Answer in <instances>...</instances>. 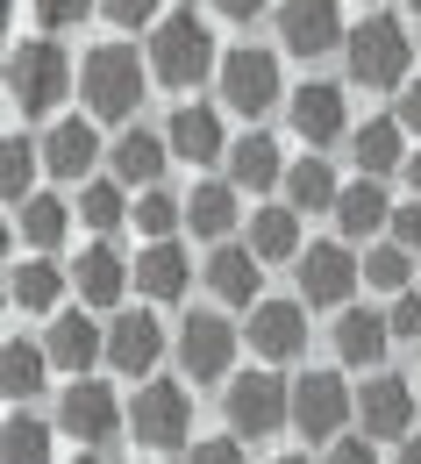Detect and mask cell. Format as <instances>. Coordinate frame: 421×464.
I'll list each match as a JSON object with an SVG mask.
<instances>
[{
	"instance_id": "cell-1",
	"label": "cell",
	"mask_w": 421,
	"mask_h": 464,
	"mask_svg": "<svg viewBox=\"0 0 421 464\" xmlns=\"http://www.w3.org/2000/svg\"><path fill=\"white\" fill-rule=\"evenodd\" d=\"M150 72L165 79V86H200L207 72H222V58H215V29L186 7V14H165L158 29H150Z\"/></svg>"
},
{
	"instance_id": "cell-2",
	"label": "cell",
	"mask_w": 421,
	"mask_h": 464,
	"mask_svg": "<svg viewBox=\"0 0 421 464\" xmlns=\"http://www.w3.org/2000/svg\"><path fill=\"white\" fill-rule=\"evenodd\" d=\"M343 58H350V79H358V86L386 93V86H400V79H407L415 44H407V29H400L393 14H364L358 29L343 36Z\"/></svg>"
},
{
	"instance_id": "cell-3",
	"label": "cell",
	"mask_w": 421,
	"mask_h": 464,
	"mask_svg": "<svg viewBox=\"0 0 421 464\" xmlns=\"http://www.w3.org/2000/svg\"><path fill=\"white\" fill-rule=\"evenodd\" d=\"M64 86H72V58H64L58 44L29 36V44L7 51V101H14L22 115H51L64 101Z\"/></svg>"
},
{
	"instance_id": "cell-4",
	"label": "cell",
	"mask_w": 421,
	"mask_h": 464,
	"mask_svg": "<svg viewBox=\"0 0 421 464\" xmlns=\"http://www.w3.org/2000/svg\"><path fill=\"white\" fill-rule=\"evenodd\" d=\"M79 86H86V108L100 121H129L136 101H143V64H136L129 44H100V51H86V64H79Z\"/></svg>"
},
{
	"instance_id": "cell-5",
	"label": "cell",
	"mask_w": 421,
	"mask_h": 464,
	"mask_svg": "<svg viewBox=\"0 0 421 464\" xmlns=\"http://www.w3.org/2000/svg\"><path fill=\"white\" fill-rule=\"evenodd\" d=\"M222 101L236 108L243 121H257V115H272L279 108V58L272 51H229L222 58Z\"/></svg>"
},
{
	"instance_id": "cell-6",
	"label": "cell",
	"mask_w": 421,
	"mask_h": 464,
	"mask_svg": "<svg viewBox=\"0 0 421 464\" xmlns=\"http://www.w3.org/2000/svg\"><path fill=\"white\" fill-rule=\"evenodd\" d=\"M129 429H136V443H150V450H172V443H186V429H193V401H186V386H165V379L136 386Z\"/></svg>"
},
{
	"instance_id": "cell-7",
	"label": "cell",
	"mask_w": 421,
	"mask_h": 464,
	"mask_svg": "<svg viewBox=\"0 0 421 464\" xmlns=\"http://www.w3.org/2000/svg\"><path fill=\"white\" fill-rule=\"evenodd\" d=\"M286 421H293L286 379H272V372H243L236 386H229V429H236V436H272V429H286Z\"/></svg>"
},
{
	"instance_id": "cell-8",
	"label": "cell",
	"mask_w": 421,
	"mask_h": 464,
	"mask_svg": "<svg viewBox=\"0 0 421 464\" xmlns=\"http://www.w3.org/2000/svg\"><path fill=\"white\" fill-rule=\"evenodd\" d=\"M279 44H286L293 58L343 51V7H336V0H279Z\"/></svg>"
},
{
	"instance_id": "cell-9",
	"label": "cell",
	"mask_w": 421,
	"mask_h": 464,
	"mask_svg": "<svg viewBox=\"0 0 421 464\" xmlns=\"http://www.w3.org/2000/svg\"><path fill=\"white\" fill-rule=\"evenodd\" d=\"M350 386L336 379V372H307V379H293V429H301L307 443H329L343 421H350Z\"/></svg>"
},
{
	"instance_id": "cell-10",
	"label": "cell",
	"mask_w": 421,
	"mask_h": 464,
	"mask_svg": "<svg viewBox=\"0 0 421 464\" xmlns=\"http://www.w3.org/2000/svg\"><path fill=\"white\" fill-rule=\"evenodd\" d=\"M58 429L72 436V443H115V429H121V407H115V393L100 386V379H72L64 386V401H58Z\"/></svg>"
},
{
	"instance_id": "cell-11",
	"label": "cell",
	"mask_w": 421,
	"mask_h": 464,
	"mask_svg": "<svg viewBox=\"0 0 421 464\" xmlns=\"http://www.w3.org/2000/svg\"><path fill=\"white\" fill-rule=\"evenodd\" d=\"M293 279H301V300H307V307H343L350 286L364 279V265L343 250V243H307Z\"/></svg>"
},
{
	"instance_id": "cell-12",
	"label": "cell",
	"mask_w": 421,
	"mask_h": 464,
	"mask_svg": "<svg viewBox=\"0 0 421 464\" xmlns=\"http://www.w3.org/2000/svg\"><path fill=\"white\" fill-rule=\"evenodd\" d=\"M358 421L371 443H393V436H407L415 429V393H407V379H393V372H371L358 386Z\"/></svg>"
},
{
	"instance_id": "cell-13",
	"label": "cell",
	"mask_w": 421,
	"mask_h": 464,
	"mask_svg": "<svg viewBox=\"0 0 421 464\" xmlns=\"http://www.w3.org/2000/svg\"><path fill=\"white\" fill-rule=\"evenodd\" d=\"M179 364H186V379H222L229 364H236V329L222 322V314H186L179 322Z\"/></svg>"
},
{
	"instance_id": "cell-14",
	"label": "cell",
	"mask_w": 421,
	"mask_h": 464,
	"mask_svg": "<svg viewBox=\"0 0 421 464\" xmlns=\"http://www.w3.org/2000/svg\"><path fill=\"white\" fill-rule=\"evenodd\" d=\"M250 350L272 357V364L301 357L307 350V300H257L250 307Z\"/></svg>"
},
{
	"instance_id": "cell-15",
	"label": "cell",
	"mask_w": 421,
	"mask_h": 464,
	"mask_svg": "<svg viewBox=\"0 0 421 464\" xmlns=\"http://www.w3.org/2000/svg\"><path fill=\"white\" fill-rule=\"evenodd\" d=\"M158 357H165L158 314H115V322H108V364H115L121 379H150Z\"/></svg>"
},
{
	"instance_id": "cell-16",
	"label": "cell",
	"mask_w": 421,
	"mask_h": 464,
	"mask_svg": "<svg viewBox=\"0 0 421 464\" xmlns=\"http://www.w3.org/2000/svg\"><path fill=\"white\" fill-rule=\"evenodd\" d=\"M165 136H172V158H186V165H215V158H229L222 115H215L207 101H186L179 115L165 121Z\"/></svg>"
},
{
	"instance_id": "cell-17",
	"label": "cell",
	"mask_w": 421,
	"mask_h": 464,
	"mask_svg": "<svg viewBox=\"0 0 421 464\" xmlns=\"http://www.w3.org/2000/svg\"><path fill=\"white\" fill-rule=\"evenodd\" d=\"M343 86H321V79H314V86H301V93H293V136H301L307 150H321V143H336V136H343Z\"/></svg>"
},
{
	"instance_id": "cell-18",
	"label": "cell",
	"mask_w": 421,
	"mask_h": 464,
	"mask_svg": "<svg viewBox=\"0 0 421 464\" xmlns=\"http://www.w3.org/2000/svg\"><path fill=\"white\" fill-rule=\"evenodd\" d=\"M393 343V314H364V307H343L336 322V357L358 364V372H378V357Z\"/></svg>"
},
{
	"instance_id": "cell-19",
	"label": "cell",
	"mask_w": 421,
	"mask_h": 464,
	"mask_svg": "<svg viewBox=\"0 0 421 464\" xmlns=\"http://www.w3.org/2000/svg\"><path fill=\"white\" fill-rule=\"evenodd\" d=\"M43 350H51V364H58V372L86 379V364H93V357H108V329H93L86 314H58V322H51V336H43Z\"/></svg>"
},
{
	"instance_id": "cell-20",
	"label": "cell",
	"mask_w": 421,
	"mask_h": 464,
	"mask_svg": "<svg viewBox=\"0 0 421 464\" xmlns=\"http://www.w3.org/2000/svg\"><path fill=\"white\" fill-rule=\"evenodd\" d=\"M165 158H172V136H150V129H121L115 150H108V165H115L121 186H158Z\"/></svg>"
},
{
	"instance_id": "cell-21",
	"label": "cell",
	"mask_w": 421,
	"mask_h": 464,
	"mask_svg": "<svg viewBox=\"0 0 421 464\" xmlns=\"http://www.w3.org/2000/svg\"><path fill=\"white\" fill-rule=\"evenodd\" d=\"M64 279H72V272L51 265V250H36V257H22V265L7 272V300H14L22 314H51L58 293H64Z\"/></svg>"
},
{
	"instance_id": "cell-22",
	"label": "cell",
	"mask_w": 421,
	"mask_h": 464,
	"mask_svg": "<svg viewBox=\"0 0 421 464\" xmlns=\"http://www.w3.org/2000/svg\"><path fill=\"white\" fill-rule=\"evenodd\" d=\"M72 286H79L86 307H115L121 286H129V265H121L108 243H86V250H79V265H72Z\"/></svg>"
},
{
	"instance_id": "cell-23",
	"label": "cell",
	"mask_w": 421,
	"mask_h": 464,
	"mask_svg": "<svg viewBox=\"0 0 421 464\" xmlns=\"http://www.w3.org/2000/svg\"><path fill=\"white\" fill-rule=\"evenodd\" d=\"M336 229L343 236H371V229H393V200H386V186L378 179H350L343 193H336Z\"/></svg>"
},
{
	"instance_id": "cell-24",
	"label": "cell",
	"mask_w": 421,
	"mask_h": 464,
	"mask_svg": "<svg viewBox=\"0 0 421 464\" xmlns=\"http://www.w3.org/2000/svg\"><path fill=\"white\" fill-rule=\"evenodd\" d=\"M264 257L257 250H236V243H222L215 257H207V286H215V300H229V307H257V272Z\"/></svg>"
},
{
	"instance_id": "cell-25",
	"label": "cell",
	"mask_w": 421,
	"mask_h": 464,
	"mask_svg": "<svg viewBox=\"0 0 421 464\" xmlns=\"http://www.w3.org/2000/svg\"><path fill=\"white\" fill-rule=\"evenodd\" d=\"M93 158H100L93 121H58V129L43 136V165H51L58 179H86V172H93Z\"/></svg>"
},
{
	"instance_id": "cell-26",
	"label": "cell",
	"mask_w": 421,
	"mask_h": 464,
	"mask_svg": "<svg viewBox=\"0 0 421 464\" xmlns=\"http://www.w3.org/2000/svg\"><path fill=\"white\" fill-rule=\"evenodd\" d=\"M186 279H193V265H186V250L165 236V243H150L143 257H136V286L150 293V300H179Z\"/></svg>"
},
{
	"instance_id": "cell-27",
	"label": "cell",
	"mask_w": 421,
	"mask_h": 464,
	"mask_svg": "<svg viewBox=\"0 0 421 464\" xmlns=\"http://www.w3.org/2000/svg\"><path fill=\"white\" fill-rule=\"evenodd\" d=\"M250 250H257L264 265L301 257V208H257V215H250Z\"/></svg>"
},
{
	"instance_id": "cell-28",
	"label": "cell",
	"mask_w": 421,
	"mask_h": 464,
	"mask_svg": "<svg viewBox=\"0 0 421 464\" xmlns=\"http://www.w3.org/2000/svg\"><path fill=\"white\" fill-rule=\"evenodd\" d=\"M400 129L407 121H364L358 136H350V158H358L364 179H386L393 165H407V150H400Z\"/></svg>"
},
{
	"instance_id": "cell-29",
	"label": "cell",
	"mask_w": 421,
	"mask_h": 464,
	"mask_svg": "<svg viewBox=\"0 0 421 464\" xmlns=\"http://www.w3.org/2000/svg\"><path fill=\"white\" fill-rule=\"evenodd\" d=\"M186 229L207 236V243L229 236V229H236V186H215V179L193 186V193H186Z\"/></svg>"
},
{
	"instance_id": "cell-30",
	"label": "cell",
	"mask_w": 421,
	"mask_h": 464,
	"mask_svg": "<svg viewBox=\"0 0 421 464\" xmlns=\"http://www.w3.org/2000/svg\"><path fill=\"white\" fill-rule=\"evenodd\" d=\"M286 193H293V208L314 215V208H336V172H329V158H301V165H286Z\"/></svg>"
},
{
	"instance_id": "cell-31",
	"label": "cell",
	"mask_w": 421,
	"mask_h": 464,
	"mask_svg": "<svg viewBox=\"0 0 421 464\" xmlns=\"http://www.w3.org/2000/svg\"><path fill=\"white\" fill-rule=\"evenodd\" d=\"M0 464H51V429L36 421V414H7V429H0Z\"/></svg>"
},
{
	"instance_id": "cell-32",
	"label": "cell",
	"mask_w": 421,
	"mask_h": 464,
	"mask_svg": "<svg viewBox=\"0 0 421 464\" xmlns=\"http://www.w3.org/2000/svg\"><path fill=\"white\" fill-rule=\"evenodd\" d=\"M14 229L29 236V250H58V243H64V200H51V193H29V200L14 208Z\"/></svg>"
},
{
	"instance_id": "cell-33",
	"label": "cell",
	"mask_w": 421,
	"mask_h": 464,
	"mask_svg": "<svg viewBox=\"0 0 421 464\" xmlns=\"http://www.w3.org/2000/svg\"><path fill=\"white\" fill-rule=\"evenodd\" d=\"M279 172H286V165H279V143H272V136L229 143V179H236V186H272Z\"/></svg>"
},
{
	"instance_id": "cell-34",
	"label": "cell",
	"mask_w": 421,
	"mask_h": 464,
	"mask_svg": "<svg viewBox=\"0 0 421 464\" xmlns=\"http://www.w3.org/2000/svg\"><path fill=\"white\" fill-rule=\"evenodd\" d=\"M43 364H51V350H29L22 336L0 350V379H7V401H29V393H43Z\"/></svg>"
},
{
	"instance_id": "cell-35",
	"label": "cell",
	"mask_w": 421,
	"mask_h": 464,
	"mask_svg": "<svg viewBox=\"0 0 421 464\" xmlns=\"http://www.w3.org/2000/svg\"><path fill=\"white\" fill-rule=\"evenodd\" d=\"M79 222L86 229H121L129 222V200H121V179H93V186H79Z\"/></svg>"
},
{
	"instance_id": "cell-36",
	"label": "cell",
	"mask_w": 421,
	"mask_h": 464,
	"mask_svg": "<svg viewBox=\"0 0 421 464\" xmlns=\"http://www.w3.org/2000/svg\"><path fill=\"white\" fill-rule=\"evenodd\" d=\"M7 165H0V193H7V208H22L29 200V179L43 165V143H29V136H7V150H0Z\"/></svg>"
},
{
	"instance_id": "cell-37",
	"label": "cell",
	"mask_w": 421,
	"mask_h": 464,
	"mask_svg": "<svg viewBox=\"0 0 421 464\" xmlns=\"http://www.w3.org/2000/svg\"><path fill=\"white\" fill-rule=\"evenodd\" d=\"M129 222L150 236V243H165V236L186 222V200H172V193H158V186H143V200L129 208Z\"/></svg>"
},
{
	"instance_id": "cell-38",
	"label": "cell",
	"mask_w": 421,
	"mask_h": 464,
	"mask_svg": "<svg viewBox=\"0 0 421 464\" xmlns=\"http://www.w3.org/2000/svg\"><path fill=\"white\" fill-rule=\"evenodd\" d=\"M407 279H415V265H407V243H378V250L364 257V286H378V293H407Z\"/></svg>"
},
{
	"instance_id": "cell-39",
	"label": "cell",
	"mask_w": 421,
	"mask_h": 464,
	"mask_svg": "<svg viewBox=\"0 0 421 464\" xmlns=\"http://www.w3.org/2000/svg\"><path fill=\"white\" fill-rule=\"evenodd\" d=\"M100 14L115 29H158V0H100Z\"/></svg>"
},
{
	"instance_id": "cell-40",
	"label": "cell",
	"mask_w": 421,
	"mask_h": 464,
	"mask_svg": "<svg viewBox=\"0 0 421 464\" xmlns=\"http://www.w3.org/2000/svg\"><path fill=\"white\" fill-rule=\"evenodd\" d=\"M29 7H36V22H43V29H72V22H86L100 0H29Z\"/></svg>"
},
{
	"instance_id": "cell-41",
	"label": "cell",
	"mask_w": 421,
	"mask_h": 464,
	"mask_svg": "<svg viewBox=\"0 0 421 464\" xmlns=\"http://www.w3.org/2000/svg\"><path fill=\"white\" fill-rule=\"evenodd\" d=\"M393 336H415V343H421V293L415 286L393 300Z\"/></svg>"
},
{
	"instance_id": "cell-42",
	"label": "cell",
	"mask_w": 421,
	"mask_h": 464,
	"mask_svg": "<svg viewBox=\"0 0 421 464\" xmlns=\"http://www.w3.org/2000/svg\"><path fill=\"white\" fill-rule=\"evenodd\" d=\"M193 464H250V458H243V443H229V436H207V443H193Z\"/></svg>"
},
{
	"instance_id": "cell-43",
	"label": "cell",
	"mask_w": 421,
	"mask_h": 464,
	"mask_svg": "<svg viewBox=\"0 0 421 464\" xmlns=\"http://www.w3.org/2000/svg\"><path fill=\"white\" fill-rule=\"evenodd\" d=\"M393 243H407V250L421 243V200H407V208H393Z\"/></svg>"
},
{
	"instance_id": "cell-44",
	"label": "cell",
	"mask_w": 421,
	"mask_h": 464,
	"mask_svg": "<svg viewBox=\"0 0 421 464\" xmlns=\"http://www.w3.org/2000/svg\"><path fill=\"white\" fill-rule=\"evenodd\" d=\"M329 464H378V450H371V436H350V443L329 450Z\"/></svg>"
},
{
	"instance_id": "cell-45",
	"label": "cell",
	"mask_w": 421,
	"mask_h": 464,
	"mask_svg": "<svg viewBox=\"0 0 421 464\" xmlns=\"http://www.w3.org/2000/svg\"><path fill=\"white\" fill-rule=\"evenodd\" d=\"M272 0H215V14H229V22H257Z\"/></svg>"
},
{
	"instance_id": "cell-46",
	"label": "cell",
	"mask_w": 421,
	"mask_h": 464,
	"mask_svg": "<svg viewBox=\"0 0 421 464\" xmlns=\"http://www.w3.org/2000/svg\"><path fill=\"white\" fill-rule=\"evenodd\" d=\"M400 121L421 136V86H407V93H400Z\"/></svg>"
},
{
	"instance_id": "cell-47",
	"label": "cell",
	"mask_w": 421,
	"mask_h": 464,
	"mask_svg": "<svg viewBox=\"0 0 421 464\" xmlns=\"http://www.w3.org/2000/svg\"><path fill=\"white\" fill-rule=\"evenodd\" d=\"M407 186H415V200H421V150L407 158Z\"/></svg>"
},
{
	"instance_id": "cell-48",
	"label": "cell",
	"mask_w": 421,
	"mask_h": 464,
	"mask_svg": "<svg viewBox=\"0 0 421 464\" xmlns=\"http://www.w3.org/2000/svg\"><path fill=\"white\" fill-rule=\"evenodd\" d=\"M400 464H421V436H415V443H407V450H400Z\"/></svg>"
},
{
	"instance_id": "cell-49",
	"label": "cell",
	"mask_w": 421,
	"mask_h": 464,
	"mask_svg": "<svg viewBox=\"0 0 421 464\" xmlns=\"http://www.w3.org/2000/svg\"><path fill=\"white\" fill-rule=\"evenodd\" d=\"M79 464H108V458H79Z\"/></svg>"
},
{
	"instance_id": "cell-50",
	"label": "cell",
	"mask_w": 421,
	"mask_h": 464,
	"mask_svg": "<svg viewBox=\"0 0 421 464\" xmlns=\"http://www.w3.org/2000/svg\"><path fill=\"white\" fill-rule=\"evenodd\" d=\"M279 464H307V458H279Z\"/></svg>"
},
{
	"instance_id": "cell-51",
	"label": "cell",
	"mask_w": 421,
	"mask_h": 464,
	"mask_svg": "<svg viewBox=\"0 0 421 464\" xmlns=\"http://www.w3.org/2000/svg\"><path fill=\"white\" fill-rule=\"evenodd\" d=\"M407 7H415V14H421V0H407Z\"/></svg>"
}]
</instances>
